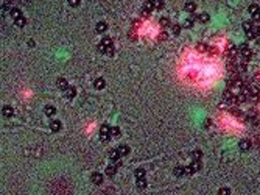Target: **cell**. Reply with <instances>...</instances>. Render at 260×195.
Masks as SVG:
<instances>
[{
	"mask_svg": "<svg viewBox=\"0 0 260 195\" xmlns=\"http://www.w3.org/2000/svg\"><path fill=\"white\" fill-rule=\"evenodd\" d=\"M2 114H3V117H13V114H14V109H13L11 106H3V108H2Z\"/></svg>",
	"mask_w": 260,
	"mask_h": 195,
	"instance_id": "9c48e42d",
	"label": "cell"
},
{
	"mask_svg": "<svg viewBox=\"0 0 260 195\" xmlns=\"http://www.w3.org/2000/svg\"><path fill=\"white\" fill-rule=\"evenodd\" d=\"M64 92H66V98H73L75 94H76V89L73 88V86H69V88L64 90Z\"/></svg>",
	"mask_w": 260,
	"mask_h": 195,
	"instance_id": "30bf717a",
	"label": "cell"
},
{
	"mask_svg": "<svg viewBox=\"0 0 260 195\" xmlns=\"http://www.w3.org/2000/svg\"><path fill=\"white\" fill-rule=\"evenodd\" d=\"M56 86L61 90H66L67 88H69V83H67V80L66 78H58V81H56Z\"/></svg>",
	"mask_w": 260,
	"mask_h": 195,
	"instance_id": "ba28073f",
	"label": "cell"
},
{
	"mask_svg": "<svg viewBox=\"0 0 260 195\" xmlns=\"http://www.w3.org/2000/svg\"><path fill=\"white\" fill-rule=\"evenodd\" d=\"M241 86H243V81H241V80H232L231 83H229V88H237V89H240Z\"/></svg>",
	"mask_w": 260,
	"mask_h": 195,
	"instance_id": "ffe728a7",
	"label": "cell"
},
{
	"mask_svg": "<svg viewBox=\"0 0 260 195\" xmlns=\"http://www.w3.org/2000/svg\"><path fill=\"white\" fill-rule=\"evenodd\" d=\"M154 10V2L153 0H147V2L143 3V10H142V14L147 17V16H150V13H151Z\"/></svg>",
	"mask_w": 260,
	"mask_h": 195,
	"instance_id": "277c9868",
	"label": "cell"
},
{
	"mask_svg": "<svg viewBox=\"0 0 260 195\" xmlns=\"http://www.w3.org/2000/svg\"><path fill=\"white\" fill-rule=\"evenodd\" d=\"M182 27H184V28H192V27H193V19H185Z\"/></svg>",
	"mask_w": 260,
	"mask_h": 195,
	"instance_id": "d6a6232c",
	"label": "cell"
},
{
	"mask_svg": "<svg viewBox=\"0 0 260 195\" xmlns=\"http://www.w3.org/2000/svg\"><path fill=\"white\" fill-rule=\"evenodd\" d=\"M44 112H45V116L52 117V116H55V114H56V108H55V106H50V105H48V106H45V108H44Z\"/></svg>",
	"mask_w": 260,
	"mask_h": 195,
	"instance_id": "4fadbf2b",
	"label": "cell"
},
{
	"mask_svg": "<svg viewBox=\"0 0 260 195\" xmlns=\"http://www.w3.org/2000/svg\"><path fill=\"white\" fill-rule=\"evenodd\" d=\"M109 158H111V161H118V158H120L118 148H115V150H111V152H109Z\"/></svg>",
	"mask_w": 260,
	"mask_h": 195,
	"instance_id": "e0dca14e",
	"label": "cell"
},
{
	"mask_svg": "<svg viewBox=\"0 0 260 195\" xmlns=\"http://www.w3.org/2000/svg\"><path fill=\"white\" fill-rule=\"evenodd\" d=\"M190 156H192V159H193V161H201L203 159V152L201 150H193Z\"/></svg>",
	"mask_w": 260,
	"mask_h": 195,
	"instance_id": "7c38bea8",
	"label": "cell"
},
{
	"mask_svg": "<svg viewBox=\"0 0 260 195\" xmlns=\"http://www.w3.org/2000/svg\"><path fill=\"white\" fill-rule=\"evenodd\" d=\"M196 48H198V52H207L209 50V45L207 44H198Z\"/></svg>",
	"mask_w": 260,
	"mask_h": 195,
	"instance_id": "1f68e13d",
	"label": "cell"
},
{
	"mask_svg": "<svg viewBox=\"0 0 260 195\" xmlns=\"http://www.w3.org/2000/svg\"><path fill=\"white\" fill-rule=\"evenodd\" d=\"M238 53L245 58V60H249V58L252 56V52H251V48L248 47V44H241L238 47Z\"/></svg>",
	"mask_w": 260,
	"mask_h": 195,
	"instance_id": "7a4b0ae2",
	"label": "cell"
},
{
	"mask_svg": "<svg viewBox=\"0 0 260 195\" xmlns=\"http://www.w3.org/2000/svg\"><path fill=\"white\" fill-rule=\"evenodd\" d=\"M80 3H81V0H69V5H70L72 8L80 6Z\"/></svg>",
	"mask_w": 260,
	"mask_h": 195,
	"instance_id": "e575fe53",
	"label": "cell"
},
{
	"mask_svg": "<svg viewBox=\"0 0 260 195\" xmlns=\"http://www.w3.org/2000/svg\"><path fill=\"white\" fill-rule=\"evenodd\" d=\"M259 41H260V27H259V38H257Z\"/></svg>",
	"mask_w": 260,
	"mask_h": 195,
	"instance_id": "ab89813d",
	"label": "cell"
},
{
	"mask_svg": "<svg viewBox=\"0 0 260 195\" xmlns=\"http://www.w3.org/2000/svg\"><path fill=\"white\" fill-rule=\"evenodd\" d=\"M94 86H95L97 89H103L104 86H106V81H104L103 78H97V80L94 81Z\"/></svg>",
	"mask_w": 260,
	"mask_h": 195,
	"instance_id": "2e32d148",
	"label": "cell"
},
{
	"mask_svg": "<svg viewBox=\"0 0 260 195\" xmlns=\"http://www.w3.org/2000/svg\"><path fill=\"white\" fill-rule=\"evenodd\" d=\"M252 19H254V20H260V11L254 13V14H252Z\"/></svg>",
	"mask_w": 260,
	"mask_h": 195,
	"instance_id": "74e56055",
	"label": "cell"
},
{
	"mask_svg": "<svg viewBox=\"0 0 260 195\" xmlns=\"http://www.w3.org/2000/svg\"><path fill=\"white\" fill-rule=\"evenodd\" d=\"M14 20H16V25H17V27H20V28H22V27H25V24H27V19H25L24 16L17 17V19H14Z\"/></svg>",
	"mask_w": 260,
	"mask_h": 195,
	"instance_id": "603a6c76",
	"label": "cell"
},
{
	"mask_svg": "<svg viewBox=\"0 0 260 195\" xmlns=\"http://www.w3.org/2000/svg\"><path fill=\"white\" fill-rule=\"evenodd\" d=\"M137 187L139 189H145V187H147V183H145L143 178H137Z\"/></svg>",
	"mask_w": 260,
	"mask_h": 195,
	"instance_id": "f546056e",
	"label": "cell"
},
{
	"mask_svg": "<svg viewBox=\"0 0 260 195\" xmlns=\"http://www.w3.org/2000/svg\"><path fill=\"white\" fill-rule=\"evenodd\" d=\"M204 126H206V128H207V126H210V119H207L206 122H204Z\"/></svg>",
	"mask_w": 260,
	"mask_h": 195,
	"instance_id": "f35d334b",
	"label": "cell"
},
{
	"mask_svg": "<svg viewBox=\"0 0 260 195\" xmlns=\"http://www.w3.org/2000/svg\"><path fill=\"white\" fill-rule=\"evenodd\" d=\"M115 173H117V167H115V166H109L108 169H106V175H108V176H114Z\"/></svg>",
	"mask_w": 260,
	"mask_h": 195,
	"instance_id": "cb8c5ba5",
	"label": "cell"
},
{
	"mask_svg": "<svg viewBox=\"0 0 260 195\" xmlns=\"http://www.w3.org/2000/svg\"><path fill=\"white\" fill-rule=\"evenodd\" d=\"M199 169H201V162L199 161H192L190 166L185 167V175H193L195 172H198Z\"/></svg>",
	"mask_w": 260,
	"mask_h": 195,
	"instance_id": "6da1fadb",
	"label": "cell"
},
{
	"mask_svg": "<svg viewBox=\"0 0 260 195\" xmlns=\"http://www.w3.org/2000/svg\"><path fill=\"white\" fill-rule=\"evenodd\" d=\"M248 122H249V123H252V125H257V117H255V116H249L248 117Z\"/></svg>",
	"mask_w": 260,
	"mask_h": 195,
	"instance_id": "d590c367",
	"label": "cell"
},
{
	"mask_svg": "<svg viewBox=\"0 0 260 195\" xmlns=\"http://www.w3.org/2000/svg\"><path fill=\"white\" fill-rule=\"evenodd\" d=\"M100 139L101 140H109L111 139V128H109L108 125L100 126Z\"/></svg>",
	"mask_w": 260,
	"mask_h": 195,
	"instance_id": "3957f363",
	"label": "cell"
},
{
	"mask_svg": "<svg viewBox=\"0 0 260 195\" xmlns=\"http://www.w3.org/2000/svg\"><path fill=\"white\" fill-rule=\"evenodd\" d=\"M159 24H161V27H170V19L168 17H161V20H159Z\"/></svg>",
	"mask_w": 260,
	"mask_h": 195,
	"instance_id": "4316f807",
	"label": "cell"
},
{
	"mask_svg": "<svg viewBox=\"0 0 260 195\" xmlns=\"http://www.w3.org/2000/svg\"><path fill=\"white\" fill-rule=\"evenodd\" d=\"M196 19H198L199 22H201V24H207V22H209V19H210V16H209L207 13H201V14H198V17H196Z\"/></svg>",
	"mask_w": 260,
	"mask_h": 195,
	"instance_id": "9a60e30c",
	"label": "cell"
},
{
	"mask_svg": "<svg viewBox=\"0 0 260 195\" xmlns=\"http://www.w3.org/2000/svg\"><path fill=\"white\" fill-rule=\"evenodd\" d=\"M254 27H255V25H254V22H251V20H245V22H243V28H245L246 33H248V31H251V30L254 28Z\"/></svg>",
	"mask_w": 260,
	"mask_h": 195,
	"instance_id": "ac0fdd59",
	"label": "cell"
},
{
	"mask_svg": "<svg viewBox=\"0 0 260 195\" xmlns=\"http://www.w3.org/2000/svg\"><path fill=\"white\" fill-rule=\"evenodd\" d=\"M11 16L14 17V19H17V17L22 16V11L19 10V8H13V10H11Z\"/></svg>",
	"mask_w": 260,
	"mask_h": 195,
	"instance_id": "83f0119b",
	"label": "cell"
},
{
	"mask_svg": "<svg viewBox=\"0 0 260 195\" xmlns=\"http://www.w3.org/2000/svg\"><path fill=\"white\" fill-rule=\"evenodd\" d=\"M153 2H154V10H162V8L165 6L164 0H153Z\"/></svg>",
	"mask_w": 260,
	"mask_h": 195,
	"instance_id": "d4e9b609",
	"label": "cell"
},
{
	"mask_svg": "<svg viewBox=\"0 0 260 195\" xmlns=\"http://www.w3.org/2000/svg\"><path fill=\"white\" fill-rule=\"evenodd\" d=\"M134 173H136V176H137V178H143V176H145V169H137Z\"/></svg>",
	"mask_w": 260,
	"mask_h": 195,
	"instance_id": "836d02e7",
	"label": "cell"
},
{
	"mask_svg": "<svg viewBox=\"0 0 260 195\" xmlns=\"http://www.w3.org/2000/svg\"><path fill=\"white\" fill-rule=\"evenodd\" d=\"M195 10H196V3L195 2H185V5H184V11L187 13H195Z\"/></svg>",
	"mask_w": 260,
	"mask_h": 195,
	"instance_id": "52a82bcc",
	"label": "cell"
},
{
	"mask_svg": "<svg viewBox=\"0 0 260 195\" xmlns=\"http://www.w3.org/2000/svg\"><path fill=\"white\" fill-rule=\"evenodd\" d=\"M120 136V128L118 126H112L111 128V137H118Z\"/></svg>",
	"mask_w": 260,
	"mask_h": 195,
	"instance_id": "484cf974",
	"label": "cell"
},
{
	"mask_svg": "<svg viewBox=\"0 0 260 195\" xmlns=\"http://www.w3.org/2000/svg\"><path fill=\"white\" fill-rule=\"evenodd\" d=\"M50 128H52V131H59V130H61V122H59V120H53L52 123H50Z\"/></svg>",
	"mask_w": 260,
	"mask_h": 195,
	"instance_id": "7402d4cb",
	"label": "cell"
},
{
	"mask_svg": "<svg viewBox=\"0 0 260 195\" xmlns=\"http://www.w3.org/2000/svg\"><path fill=\"white\" fill-rule=\"evenodd\" d=\"M90 181H92L94 184H101L103 183V173H98V172H95V173H92V176H90Z\"/></svg>",
	"mask_w": 260,
	"mask_h": 195,
	"instance_id": "8992f818",
	"label": "cell"
},
{
	"mask_svg": "<svg viewBox=\"0 0 260 195\" xmlns=\"http://www.w3.org/2000/svg\"><path fill=\"white\" fill-rule=\"evenodd\" d=\"M173 173H175V176H182V175H185V167L176 166L175 169H173Z\"/></svg>",
	"mask_w": 260,
	"mask_h": 195,
	"instance_id": "8fae6325",
	"label": "cell"
},
{
	"mask_svg": "<svg viewBox=\"0 0 260 195\" xmlns=\"http://www.w3.org/2000/svg\"><path fill=\"white\" fill-rule=\"evenodd\" d=\"M173 33H175V34H179V33H181V25H173Z\"/></svg>",
	"mask_w": 260,
	"mask_h": 195,
	"instance_id": "8d00e7d4",
	"label": "cell"
},
{
	"mask_svg": "<svg viewBox=\"0 0 260 195\" xmlns=\"http://www.w3.org/2000/svg\"><path fill=\"white\" fill-rule=\"evenodd\" d=\"M95 30H97L98 33H104V31L108 30V24L106 22H98L97 27H95Z\"/></svg>",
	"mask_w": 260,
	"mask_h": 195,
	"instance_id": "5bb4252c",
	"label": "cell"
},
{
	"mask_svg": "<svg viewBox=\"0 0 260 195\" xmlns=\"http://www.w3.org/2000/svg\"><path fill=\"white\" fill-rule=\"evenodd\" d=\"M118 153H120V156H126L129 153V147L128 145H120L118 147Z\"/></svg>",
	"mask_w": 260,
	"mask_h": 195,
	"instance_id": "d6986e66",
	"label": "cell"
},
{
	"mask_svg": "<svg viewBox=\"0 0 260 195\" xmlns=\"http://www.w3.org/2000/svg\"><path fill=\"white\" fill-rule=\"evenodd\" d=\"M238 147H240L241 152H249L251 148H252V144H251L249 139H241L240 144H238Z\"/></svg>",
	"mask_w": 260,
	"mask_h": 195,
	"instance_id": "5b68a950",
	"label": "cell"
},
{
	"mask_svg": "<svg viewBox=\"0 0 260 195\" xmlns=\"http://www.w3.org/2000/svg\"><path fill=\"white\" fill-rule=\"evenodd\" d=\"M218 195H231V189L229 187H221L218 190Z\"/></svg>",
	"mask_w": 260,
	"mask_h": 195,
	"instance_id": "4dcf8cb0",
	"label": "cell"
},
{
	"mask_svg": "<svg viewBox=\"0 0 260 195\" xmlns=\"http://www.w3.org/2000/svg\"><path fill=\"white\" fill-rule=\"evenodd\" d=\"M101 45H103V47H106V48L108 47H112V39L109 38V36H104L103 41H101Z\"/></svg>",
	"mask_w": 260,
	"mask_h": 195,
	"instance_id": "44dd1931",
	"label": "cell"
},
{
	"mask_svg": "<svg viewBox=\"0 0 260 195\" xmlns=\"http://www.w3.org/2000/svg\"><path fill=\"white\" fill-rule=\"evenodd\" d=\"M248 11L251 13V14H254V13H257V11H259V5H257V3H252V5H249Z\"/></svg>",
	"mask_w": 260,
	"mask_h": 195,
	"instance_id": "f1b7e54d",
	"label": "cell"
}]
</instances>
